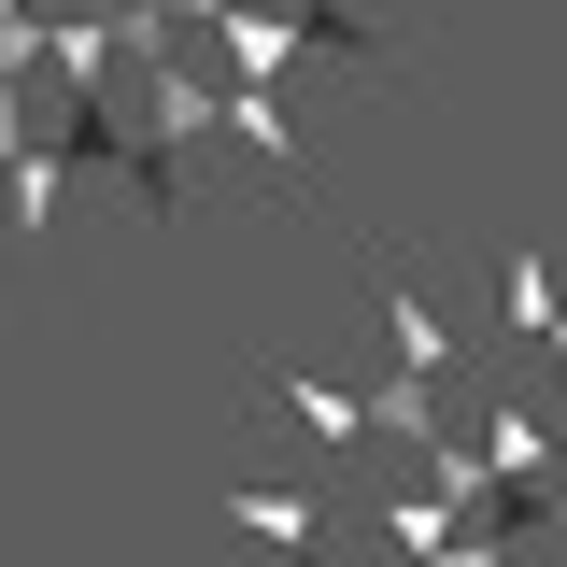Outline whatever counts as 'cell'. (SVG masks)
Wrapping results in <instances>:
<instances>
[{
  "label": "cell",
  "instance_id": "cell-1",
  "mask_svg": "<svg viewBox=\"0 0 567 567\" xmlns=\"http://www.w3.org/2000/svg\"><path fill=\"white\" fill-rule=\"evenodd\" d=\"M213 128H241L256 156H270V185H298V114H284L270 85H241V71H227V85H213Z\"/></svg>",
  "mask_w": 567,
  "mask_h": 567
},
{
  "label": "cell",
  "instance_id": "cell-2",
  "mask_svg": "<svg viewBox=\"0 0 567 567\" xmlns=\"http://www.w3.org/2000/svg\"><path fill=\"white\" fill-rule=\"evenodd\" d=\"M284 412L312 425V454H341V468L369 454V398H341V383H312V369H284Z\"/></svg>",
  "mask_w": 567,
  "mask_h": 567
}]
</instances>
